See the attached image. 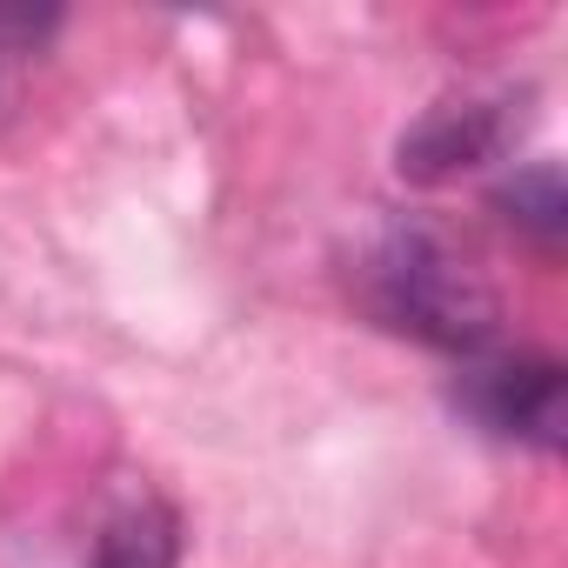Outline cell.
<instances>
[{
	"mask_svg": "<svg viewBox=\"0 0 568 568\" xmlns=\"http://www.w3.org/2000/svg\"><path fill=\"white\" fill-rule=\"evenodd\" d=\"M362 288H368V308L388 328H402L428 348H455V355H475L501 322L495 288L435 227H388L368 247Z\"/></svg>",
	"mask_w": 568,
	"mask_h": 568,
	"instance_id": "cell-1",
	"label": "cell"
},
{
	"mask_svg": "<svg viewBox=\"0 0 568 568\" xmlns=\"http://www.w3.org/2000/svg\"><path fill=\"white\" fill-rule=\"evenodd\" d=\"M462 408L481 428L515 435L528 448H561V435H568V382H561V362H548V355L475 362L462 375Z\"/></svg>",
	"mask_w": 568,
	"mask_h": 568,
	"instance_id": "cell-2",
	"label": "cell"
},
{
	"mask_svg": "<svg viewBox=\"0 0 568 568\" xmlns=\"http://www.w3.org/2000/svg\"><path fill=\"white\" fill-rule=\"evenodd\" d=\"M521 134V108L515 101H442L428 108L402 141H395V168L422 187L435 181H455V174H475L488 168L495 154H508Z\"/></svg>",
	"mask_w": 568,
	"mask_h": 568,
	"instance_id": "cell-3",
	"label": "cell"
},
{
	"mask_svg": "<svg viewBox=\"0 0 568 568\" xmlns=\"http://www.w3.org/2000/svg\"><path fill=\"white\" fill-rule=\"evenodd\" d=\"M174 561H181V515L168 501L121 508L94 541V568H174Z\"/></svg>",
	"mask_w": 568,
	"mask_h": 568,
	"instance_id": "cell-4",
	"label": "cell"
},
{
	"mask_svg": "<svg viewBox=\"0 0 568 568\" xmlns=\"http://www.w3.org/2000/svg\"><path fill=\"white\" fill-rule=\"evenodd\" d=\"M495 207H501V221H515V227L535 234L541 247H555V241L568 234V187H561V168H555V161L515 168V174L495 187Z\"/></svg>",
	"mask_w": 568,
	"mask_h": 568,
	"instance_id": "cell-5",
	"label": "cell"
}]
</instances>
